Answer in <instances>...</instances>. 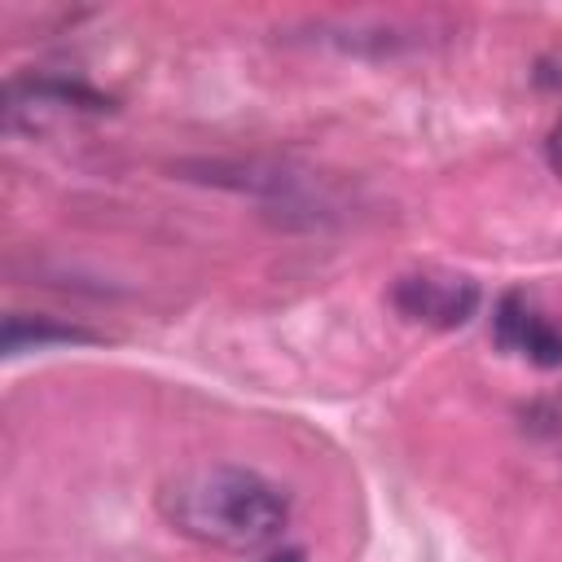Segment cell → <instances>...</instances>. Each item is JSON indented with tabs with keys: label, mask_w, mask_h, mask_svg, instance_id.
<instances>
[{
	"label": "cell",
	"mask_w": 562,
	"mask_h": 562,
	"mask_svg": "<svg viewBox=\"0 0 562 562\" xmlns=\"http://www.w3.org/2000/svg\"><path fill=\"white\" fill-rule=\"evenodd\" d=\"M162 514L176 531L215 549H263L290 518L285 492L241 465H202L167 483Z\"/></svg>",
	"instance_id": "1"
},
{
	"label": "cell",
	"mask_w": 562,
	"mask_h": 562,
	"mask_svg": "<svg viewBox=\"0 0 562 562\" xmlns=\"http://www.w3.org/2000/svg\"><path fill=\"white\" fill-rule=\"evenodd\" d=\"M391 307L417 325H435V329H457L474 316L479 307V285L461 272H443V268H422V272H404L391 285Z\"/></svg>",
	"instance_id": "2"
},
{
	"label": "cell",
	"mask_w": 562,
	"mask_h": 562,
	"mask_svg": "<svg viewBox=\"0 0 562 562\" xmlns=\"http://www.w3.org/2000/svg\"><path fill=\"white\" fill-rule=\"evenodd\" d=\"M492 329H496V342H501L505 351H518V356H527V360L540 364V369L562 364V334L527 303V294H505V299L496 303Z\"/></svg>",
	"instance_id": "3"
},
{
	"label": "cell",
	"mask_w": 562,
	"mask_h": 562,
	"mask_svg": "<svg viewBox=\"0 0 562 562\" xmlns=\"http://www.w3.org/2000/svg\"><path fill=\"white\" fill-rule=\"evenodd\" d=\"M0 342H4V351L9 356H18V351H40V347H48V342H92V334L88 329H79V325H57V321H48V316H22V312H13L9 321H4V334H0Z\"/></svg>",
	"instance_id": "4"
},
{
	"label": "cell",
	"mask_w": 562,
	"mask_h": 562,
	"mask_svg": "<svg viewBox=\"0 0 562 562\" xmlns=\"http://www.w3.org/2000/svg\"><path fill=\"white\" fill-rule=\"evenodd\" d=\"M544 158H549L553 176H562V114H558V123H553V132H549V140H544Z\"/></svg>",
	"instance_id": "5"
},
{
	"label": "cell",
	"mask_w": 562,
	"mask_h": 562,
	"mask_svg": "<svg viewBox=\"0 0 562 562\" xmlns=\"http://www.w3.org/2000/svg\"><path fill=\"white\" fill-rule=\"evenodd\" d=\"M259 562H303V549H281V553H268Z\"/></svg>",
	"instance_id": "6"
}]
</instances>
